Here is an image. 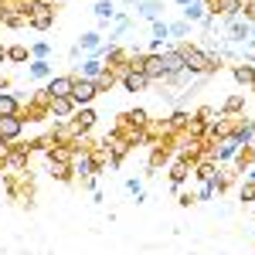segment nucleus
<instances>
[{
  "mask_svg": "<svg viewBox=\"0 0 255 255\" xmlns=\"http://www.w3.org/2000/svg\"><path fill=\"white\" fill-rule=\"evenodd\" d=\"M194 177L201 180V184H215V177H218V167H215V160H208V163H201Z\"/></svg>",
  "mask_w": 255,
  "mask_h": 255,
  "instance_id": "nucleus-17",
  "label": "nucleus"
},
{
  "mask_svg": "<svg viewBox=\"0 0 255 255\" xmlns=\"http://www.w3.org/2000/svg\"><path fill=\"white\" fill-rule=\"evenodd\" d=\"M102 72H106V61L99 58V55H92V58H85L79 68H75V79H89V82H96Z\"/></svg>",
  "mask_w": 255,
  "mask_h": 255,
  "instance_id": "nucleus-6",
  "label": "nucleus"
},
{
  "mask_svg": "<svg viewBox=\"0 0 255 255\" xmlns=\"http://www.w3.org/2000/svg\"><path fill=\"white\" fill-rule=\"evenodd\" d=\"M204 14H208V7H204L201 0H191V3L184 7V20H187V24H191V20H197V24H201V17H204Z\"/></svg>",
  "mask_w": 255,
  "mask_h": 255,
  "instance_id": "nucleus-16",
  "label": "nucleus"
},
{
  "mask_svg": "<svg viewBox=\"0 0 255 255\" xmlns=\"http://www.w3.org/2000/svg\"><path fill=\"white\" fill-rule=\"evenodd\" d=\"M48 51H51V44H34V58H48Z\"/></svg>",
  "mask_w": 255,
  "mask_h": 255,
  "instance_id": "nucleus-29",
  "label": "nucleus"
},
{
  "mask_svg": "<svg viewBox=\"0 0 255 255\" xmlns=\"http://www.w3.org/2000/svg\"><path fill=\"white\" fill-rule=\"evenodd\" d=\"M96 96H99L96 82H89V79H75L72 82V102H75V106H92Z\"/></svg>",
  "mask_w": 255,
  "mask_h": 255,
  "instance_id": "nucleus-3",
  "label": "nucleus"
},
{
  "mask_svg": "<svg viewBox=\"0 0 255 255\" xmlns=\"http://www.w3.org/2000/svg\"><path fill=\"white\" fill-rule=\"evenodd\" d=\"M174 3H180V7H187V3H191V0H174Z\"/></svg>",
  "mask_w": 255,
  "mask_h": 255,
  "instance_id": "nucleus-32",
  "label": "nucleus"
},
{
  "mask_svg": "<svg viewBox=\"0 0 255 255\" xmlns=\"http://www.w3.org/2000/svg\"><path fill=\"white\" fill-rule=\"evenodd\" d=\"M24 133V119L20 116H0V143H10Z\"/></svg>",
  "mask_w": 255,
  "mask_h": 255,
  "instance_id": "nucleus-4",
  "label": "nucleus"
},
{
  "mask_svg": "<svg viewBox=\"0 0 255 255\" xmlns=\"http://www.w3.org/2000/svg\"><path fill=\"white\" fill-rule=\"evenodd\" d=\"M96 113H92V106H79V109H75V113H72V123H68V126H72V133H75V136H82V133H89V129H92V126H96Z\"/></svg>",
  "mask_w": 255,
  "mask_h": 255,
  "instance_id": "nucleus-2",
  "label": "nucleus"
},
{
  "mask_svg": "<svg viewBox=\"0 0 255 255\" xmlns=\"http://www.w3.org/2000/svg\"><path fill=\"white\" fill-rule=\"evenodd\" d=\"M123 3H136V0H123Z\"/></svg>",
  "mask_w": 255,
  "mask_h": 255,
  "instance_id": "nucleus-34",
  "label": "nucleus"
},
{
  "mask_svg": "<svg viewBox=\"0 0 255 255\" xmlns=\"http://www.w3.org/2000/svg\"><path fill=\"white\" fill-rule=\"evenodd\" d=\"M163 38H170V24L167 20H153V41L163 44Z\"/></svg>",
  "mask_w": 255,
  "mask_h": 255,
  "instance_id": "nucleus-22",
  "label": "nucleus"
},
{
  "mask_svg": "<svg viewBox=\"0 0 255 255\" xmlns=\"http://www.w3.org/2000/svg\"><path fill=\"white\" fill-rule=\"evenodd\" d=\"M7 61H27V48H24V44L7 48Z\"/></svg>",
  "mask_w": 255,
  "mask_h": 255,
  "instance_id": "nucleus-24",
  "label": "nucleus"
},
{
  "mask_svg": "<svg viewBox=\"0 0 255 255\" xmlns=\"http://www.w3.org/2000/svg\"><path fill=\"white\" fill-rule=\"evenodd\" d=\"M92 10H96V17L102 20V24L116 17V3H113V0H96V7H92Z\"/></svg>",
  "mask_w": 255,
  "mask_h": 255,
  "instance_id": "nucleus-15",
  "label": "nucleus"
},
{
  "mask_svg": "<svg viewBox=\"0 0 255 255\" xmlns=\"http://www.w3.org/2000/svg\"><path fill=\"white\" fill-rule=\"evenodd\" d=\"M249 38H252V24H249V20L238 17L235 24H228V41H232V44H245Z\"/></svg>",
  "mask_w": 255,
  "mask_h": 255,
  "instance_id": "nucleus-9",
  "label": "nucleus"
},
{
  "mask_svg": "<svg viewBox=\"0 0 255 255\" xmlns=\"http://www.w3.org/2000/svg\"><path fill=\"white\" fill-rule=\"evenodd\" d=\"M136 7H139V14H143L146 20H160V10H163V0H139Z\"/></svg>",
  "mask_w": 255,
  "mask_h": 255,
  "instance_id": "nucleus-13",
  "label": "nucleus"
},
{
  "mask_svg": "<svg viewBox=\"0 0 255 255\" xmlns=\"http://www.w3.org/2000/svg\"><path fill=\"white\" fill-rule=\"evenodd\" d=\"M123 89L133 92V96H136V92H146V89H150V79H146L139 68H129V72L123 75Z\"/></svg>",
  "mask_w": 255,
  "mask_h": 255,
  "instance_id": "nucleus-8",
  "label": "nucleus"
},
{
  "mask_svg": "<svg viewBox=\"0 0 255 255\" xmlns=\"http://www.w3.org/2000/svg\"><path fill=\"white\" fill-rule=\"evenodd\" d=\"M245 177H249V180H252V184H255V163H252V170H249V174H245Z\"/></svg>",
  "mask_w": 255,
  "mask_h": 255,
  "instance_id": "nucleus-30",
  "label": "nucleus"
},
{
  "mask_svg": "<svg viewBox=\"0 0 255 255\" xmlns=\"http://www.w3.org/2000/svg\"><path fill=\"white\" fill-rule=\"evenodd\" d=\"M123 123L126 126H146V109H129V113H123Z\"/></svg>",
  "mask_w": 255,
  "mask_h": 255,
  "instance_id": "nucleus-18",
  "label": "nucleus"
},
{
  "mask_svg": "<svg viewBox=\"0 0 255 255\" xmlns=\"http://www.w3.org/2000/svg\"><path fill=\"white\" fill-rule=\"evenodd\" d=\"M79 48L82 51H99V48H102V34H99V31H85L79 38Z\"/></svg>",
  "mask_w": 255,
  "mask_h": 255,
  "instance_id": "nucleus-14",
  "label": "nucleus"
},
{
  "mask_svg": "<svg viewBox=\"0 0 255 255\" xmlns=\"http://www.w3.org/2000/svg\"><path fill=\"white\" fill-rule=\"evenodd\" d=\"M170 34H174V38H184V34H187V20H174V24H170Z\"/></svg>",
  "mask_w": 255,
  "mask_h": 255,
  "instance_id": "nucleus-27",
  "label": "nucleus"
},
{
  "mask_svg": "<svg viewBox=\"0 0 255 255\" xmlns=\"http://www.w3.org/2000/svg\"><path fill=\"white\" fill-rule=\"evenodd\" d=\"M0 116H20V96L0 92Z\"/></svg>",
  "mask_w": 255,
  "mask_h": 255,
  "instance_id": "nucleus-10",
  "label": "nucleus"
},
{
  "mask_svg": "<svg viewBox=\"0 0 255 255\" xmlns=\"http://www.w3.org/2000/svg\"><path fill=\"white\" fill-rule=\"evenodd\" d=\"M187 174H191V167H187V157H180V160H177V167L170 170V180H174V187H177V184H184V180H187Z\"/></svg>",
  "mask_w": 255,
  "mask_h": 255,
  "instance_id": "nucleus-19",
  "label": "nucleus"
},
{
  "mask_svg": "<svg viewBox=\"0 0 255 255\" xmlns=\"http://www.w3.org/2000/svg\"><path fill=\"white\" fill-rule=\"evenodd\" d=\"M27 24H31L34 31H48V27L55 24V7H51V3H31Z\"/></svg>",
  "mask_w": 255,
  "mask_h": 255,
  "instance_id": "nucleus-1",
  "label": "nucleus"
},
{
  "mask_svg": "<svg viewBox=\"0 0 255 255\" xmlns=\"http://www.w3.org/2000/svg\"><path fill=\"white\" fill-rule=\"evenodd\" d=\"M187 119H191V116H187L184 109H177L174 116H170V123H167V129H180V126H187Z\"/></svg>",
  "mask_w": 255,
  "mask_h": 255,
  "instance_id": "nucleus-25",
  "label": "nucleus"
},
{
  "mask_svg": "<svg viewBox=\"0 0 255 255\" xmlns=\"http://www.w3.org/2000/svg\"><path fill=\"white\" fill-rule=\"evenodd\" d=\"M126 187H129V191H133V194H136V201H143V184H139V180H126Z\"/></svg>",
  "mask_w": 255,
  "mask_h": 255,
  "instance_id": "nucleus-28",
  "label": "nucleus"
},
{
  "mask_svg": "<svg viewBox=\"0 0 255 255\" xmlns=\"http://www.w3.org/2000/svg\"><path fill=\"white\" fill-rule=\"evenodd\" d=\"M249 41H252V44H255V24H252V38H249Z\"/></svg>",
  "mask_w": 255,
  "mask_h": 255,
  "instance_id": "nucleus-33",
  "label": "nucleus"
},
{
  "mask_svg": "<svg viewBox=\"0 0 255 255\" xmlns=\"http://www.w3.org/2000/svg\"><path fill=\"white\" fill-rule=\"evenodd\" d=\"M72 82H75V75H51V82H48V89H44V96H48V99L72 96Z\"/></svg>",
  "mask_w": 255,
  "mask_h": 255,
  "instance_id": "nucleus-5",
  "label": "nucleus"
},
{
  "mask_svg": "<svg viewBox=\"0 0 255 255\" xmlns=\"http://www.w3.org/2000/svg\"><path fill=\"white\" fill-rule=\"evenodd\" d=\"M232 75H235L238 85H255V68H252V65H245V61H238L235 68H232Z\"/></svg>",
  "mask_w": 255,
  "mask_h": 255,
  "instance_id": "nucleus-12",
  "label": "nucleus"
},
{
  "mask_svg": "<svg viewBox=\"0 0 255 255\" xmlns=\"http://www.w3.org/2000/svg\"><path fill=\"white\" fill-rule=\"evenodd\" d=\"M245 106V96H232L228 102H225V109H221V116H235L238 109Z\"/></svg>",
  "mask_w": 255,
  "mask_h": 255,
  "instance_id": "nucleus-21",
  "label": "nucleus"
},
{
  "mask_svg": "<svg viewBox=\"0 0 255 255\" xmlns=\"http://www.w3.org/2000/svg\"><path fill=\"white\" fill-rule=\"evenodd\" d=\"M3 58H7V48H3V44H0V61H3Z\"/></svg>",
  "mask_w": 255,
  "mask_h": 255,
  "instance_id": "nucleus-31",
  "label": "nucleus"
},
{
  "mask_svg": "<svg viewBox=\"0 0 255 255\" xmlns=\"http://www.w3.org/2000/svg\"><path fill=\"white\" fill-rule=\"evenodd\" d=\"M48 109H51V116L58 119V123H65V119H72V113L79 106L72 102V96H61V99H48Z\"/></svg>",
  "mask_w": 255,
  "mask_h": 255,
  "instance_id": "nucleus-7",
  "label": "nucleus"
},
{
  "mask_svg": "<svg viewBox=\"0 0 255 255\" xmlns=\"http://www.w3.org/2000/svg\"><path fill=\"white\" fill-rule=\"evenodd\" d=\"M252 68H255V65H252Z\"/></svg>",
  "mask_w": 255,
  "mask_h": 255,
  "instance_id": "nucleus-36",
  "label": "nucleus"
},
{
  "mask_svg": "<svg viewBox=\"0 0 255 255\" xmlns=\"http://www.w3.org/2000/svg\"><path fill=\"white\" fill-rule=\"evenodd\" d=\"M113 85H116V75L106 68V72H102V75L96 79V89H99V92H106V89H113Z\"/></svg>",
  "mask_w": 255,
  "mask_h": 255,
  "instance_id": "nucleus-23",
  "label": "nucleus"
},
{
  "mask_svg": "<svg viewBox=\"0 0 255 255\" xmlns=\"http://www.w3.org/2000/svg\"><path fill=\"white\" fill-rule=\"evenodd\" d=\"M238 197H242V201H255V184H252V180H249V184H242Z\"/></svg>",
  "mask_w": 255,
  "mask_h": 255,
  "instance_id": "nucleus-26",
  "label": "nucleus"
},
{
  "mask_svg": "<svg viewBox=\"0 0 255 255\" xmlns=\"http://www.w3.org/2000/svg\"><path fill=\"white\" fill-rule=\"evenodd\" d=\"M31 75H34V79H51V65H48V58H34L31 61Z\"/></svg>",
  "mask_w": 255,
  "mask_h": 255,
  "instance_id": "nucleus-20",
  "label": "nucleus"
},
{
  "mask_svg": "<svg viewBox=\"0 0 255 255\" xmlns=\"http://www.w3.org/2000/svg\"><path fill=\"white\" fill-rule=\"evenodd\" d=\"M242 153V143H238L235 136H228V139H221V150H218V163H225V160H232Z\"/></svg>",
  "mask_w": 255,
  "mask_h": 255,
  "instance_id": "nucleus-11",
  "label": "nucleus"
},
{
  "mask_svg": "<svg viewBox=\"0 0 255 255\" xmlns=\"http://www.w3.org/2000/svg\"><path fill=\"white\" fill-rule=\"evenodd\" d=\"M252 92H255V85H252Z\"/></svg>",
  "mask_w": 255,
  "mask_h": 255,
  "instance_id": "nucleus-35",
  "label": "nucleus"
}]
</instances>
